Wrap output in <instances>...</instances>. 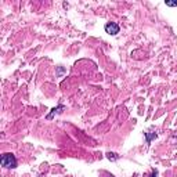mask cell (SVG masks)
Instances as JSON below:
<instances>
[{"label": "cell", "instance_id": "52a82bcc", "mask_svg": "<svg viewBox=\"0 0 177 177\" xmlns=\"http://www.w3.org/2000/svg\"><path fill=\"white\" fill-rule=\"evenodd\" d=\"M151 177H158V172L154 170V172H152V175H151Z\"/></svg>", "mask_w": 177, "mask_h": 177}, {"label": "cell", "instance_id": "3957f363", "mask_svg": "<svg viewBox=\"0 0 177 177\" xmlns=\"http://www.w3.org/2000/svg\"><path fill=\"white\" fill-rule=\"evenodd\" d=\"M63 110H64V105H60V107L54 108V110L51 111V114H49V115H47V119H53V116H54V114H57V112H61Z\"/></svg>", "mask_w": 177, "mask_h": 177}, {"label": "cell", "instance_id": "5b68a950", "mask_svg": "<svg viewBox=\"0 0 177 177\" xmlns=\"http://www.w3.org/2000/svg\"><path fill=\"white\" fill-rule=\"evenodd\" d=\"M156 137V134H155V133H147V134H145V138H147V143H151V141H152V138H155Z\"/></svg>", "mask_w": 177, "mask_h": 177}, {"label": "cell", "instance_id": "6da1fadb", "mask_svg": "<svg viewBox=\"0 0 177 177\" xmlns=\"http://www.w3.org/2000/svg\"><path fill=\"white\" fill-rule=\"evenodd\" d=\"M0 163L6 169H14V167H17V158L13 154H3Z\"/></svg>", "mask_w": 177, "mask_h": 177}, {"label": "cell", "instance_id": "7a4b0ae2", "mask_svg": "<svg viewBox=\"0 0 177 177\" xmlns=\"http://www.w3.org/2000/svg\"><path fill=\"white\" fill-rule=\"evenodd\" d=\"M120 31L119 25H118L116 22H108L105 24V32H107L108 35H112V36H115V35H118Z\"/></svg>", "mask_w": 177, "mask_h": 177}, {"label": "cell", "instance_id": "277c9868", "mask_svg": "<svg viewBox=\"0 0 177 177\" xmlns=\"http://www.w3.org/2000/svg\"><path fill=\"white\" fill-rule=\"evenodd\" d=\"M107 158L110 159V161H118L120 156L118 155V154H115V152H108V154H107Z\"/></svg>", "mask_w": 177, "mask_h": 177}, {"label": "cell", "instance_id": "8992f818", "mask_svg": "<svg viewBox=\"0 0 177 177\" xmlns=\"http://www.w3.org/2000/svg\"><path fill=\"white\" fill-rule=\"evenodd\" d=\"M166 6H169V7H177V2H166Z\"/></svg>", "mask_w": 177, "mask_h": 177}]
</instances>
